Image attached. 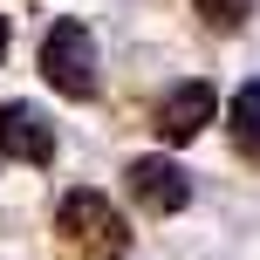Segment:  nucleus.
<instances>
[{
    "label": "nucleus",
    "instance_id": "obj_4",
    "mask_svg": "<svg viewBox=\"0 0 260 260\" xmlns=\"http://www.w3.org/2000/svg\"><path fill=\"white\" fill-rule=\"evenodd\" d=\"M0 157H14V165H55V123L35 103H0Z\"/></svg>",
    "mask_w": 260,
    "mask_h": 260
},
{
    "label": "nucleus",
    "instance_id": "obj_8",
    "mask_svg": "<svg viewBox=\"0 0 260 260\" xmlns=\"http://www.w3.org/2000/svg\"><path fill=\"white\" fill-rule=\"evenodd\" d=\"M7 41H14V27H7V21H0V62H7Z\"/></svg>",
    "mask_w": 260,
    "mask_h": 260
},
{
    "label": "nucleus",
    "instance_id": "obj_7",
    "mask_svg": "<svg viewBox=\"0 0 260 260\" xmlns=\"http://www.w3.org/2000/svg\"><path fill=\"white\" fill-rule=\"evenodd\" d=\"M192 7H199V21H206V27H219V35H233V27H247L253 0H192Z\"/></svg>",
    "mask_w": 260,
    "mask_h": 260
},
{
    "label": "nucleus",
    "instance_id": "obj_5",
    "mask_svg": "<svg viewBox=\"0 0 260 260\" xmlns=\"http://www.w3.org/2000/svg\"><path fill=\"white\" fill-rule=\"evenodd\" d=\"M212 117H219L212 82H178V89H165V103H157V137L165 144H192Z\"/></svg>",
    "mask_w": 260,
    "mask_h": 260
},
{
    "label": "nucleus",
    "instance_id": "obj_1",
    "mask_svg": "<svg viewBox=\"0 0 260 260\" xmlns=\"http://www.w3.org/2000/svg\"><path fill=\"white\" fill-rule=\"evenodd\" d=\"M55 233H62L76 253H89V260H123V253H130L123 212L110 206V192H89V185L62 192V206H55Z\"/></svg>",
    "mask_w": 260,
    "mask_h": 260
},
{
    "label": "nucleus",
    "instance_id": "obj_6",
    "mask_svg": "<svg viewBox=\"0 0 260 260\" xmlns=\"http://www.w3.org/2000/svg\"><path fill=\"white\" fill-rule=\"evenodd\" d=\"M226 137H233V151L247 157V165H260V82L233 89V103H226Z\"/></svg>",
    "mask_w": 260,
    "mask_h": 260
},
{
    "label": "nucleus",
    "instance_id": "obj_3",
    "mask_svg": "<svg viewBox=\"0 0 260 260\" xmlns=\"http://www.w3.org/2000/svg\"><path fill=\"white\" fill-rule=\"evenodd\" d=\"M123 178H130V199H137L151 219H171V212H185V206H192V178H185L171 157H137Z\"/></svg>",
    "mask_w": 260,
    "mask_h": 260
},
{
    "label": "nucleus",
    "instance_id": "obj_2",
    "mask_svg": "<svg viewBox=\"0 0 260 260\" xmlns=\"http://www.w3.org/2000/svg\"><path fill=\"white\" fill-rule=\"evenodd\" d=\"M41 82L69 103H89L96 96V35L82 21H55L41 35Z\"/></svg>",
    "mask_w": 260,
    "mask_h": 260
}]
</instances>
